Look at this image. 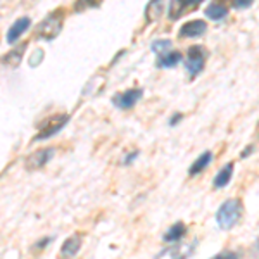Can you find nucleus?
I'll return each instance as SVG.
<instances>
[{
	"label": "nucleus",
	"mask_w": 259,
	"mask_h": 259,
	"mask_svg": "<svg viewBox=\"0 0 259 259\" xmlns=\"http://www.w3.org/2000/svg\"><path fill=\"white\" fill-rule=\"evenodd\" d=\"M254 0H233V7L235 9H247V7L252 6Z\"/></svg>",
	"instance_id": "obj_20"
},
{
	"label": "nucleus",
	"mask_w": 259,
	"mask_h": 259,
	"mask_svg": "<svg viewBox=\"0 0 259 259\" xmlns=\"http://www.w3.org/2000/svg\"><path fill=\"white\" fill-rule=\"evenodd\" d=\"M54 240V237H45V239H41L40 242H36V245H35V249H44L45 245L50 244V242Z\"/></svg>",
	"instance_id": "obj_21"
},
{
	"label": "nucleus",
	"mask_w": 259,
	"mask_h": 259,
	"mask_svg": "<svg viewBox=\"0 0 259 259\" xmlns=\"http://www.w3.org/2000/svg\"><path fill=\"white\" fill-rule=\"evenodd\" d=\"M80 247H81V237L80 235H71L69 239L64 240L61 247V254L64 257H73L80 252Z\"/></svg>",
	"instance_id": "obj_10"
},
{
	"label": "nucleus",
	"mask_w": 259,
	"mask_h": 259,
	"mask_svg": "<svg viewBox=\"0 0 259 259\" xmlns=\"http://www.w3.org/2000/svg\"><path fill=\"white\" fill-rule=\"evenodd\" d=\"M223 257H239V254L232 252V250H227V252H221V254L216 256V259H223Z\"/></svg>",
	"instance_id": "obj_22"
},
{
	"label": "nucleus",
	"mask_w": 259,
	"mask_h": 259,
	"mask_svg": "<svg viewBox=\"0 0 259 259\" xmlns=\"http://www.w3.org/2000/svg\"><path fill=\"white\" fill-rule=\"evenodd\" d=\"M142 95H144V92L140 89H132V90L123 92V94H116L111 100L116 107H119V109H130V107H133L137 102H139L142 99Z\"/></svg>",
	"instance_id": "obj_6"
},
{
	"label": "nucleus",
	"mask_w": 259,
	"mask_h": 259,
	"mask_svg": "<svg viewBox=\"0 0 259 259\" xmlns=\"http://www.w3.org/2000/svg\"><path fill=\"white\" fill-rule=\"evenodd\" d=\"M62 21H64V12L62 9L54 11L47 18L40 23L38 30H36V36L44 40H54L62 30Z\"/></svg>",
	"instance_id": "obj_2"
},
{
	"label": "nucleus",
	"mask_w": 259,
	"mask_h": 259,
	"mask_svg": "<svg viewBox=\"0 0 259 259\" xmlns=\"http://www.w3.org/2000/svg\"><path fill=\"white\" fill-rule=\"evenodd\" d=\"M183 116L182 114H175V116H171V119H169V126H173V124H178L180 123V119H182Z\"/></svg>",
	"instance_id": "obj_24"
},
{
	"label": "nucleus",
	"mask_w": 259,
	"mask_h": 259,
	"mask_svg": "<svg viewBox=\"0 0 259 259\" xmlns=\"http://www.w3.org/2000/svg\"><path fill=\"white\" fill-rule=\"evenodd\" d=\"M185 233H187L185 225L180 223V221H178V223H175L173 227H169V228H168V232L164 233L162 240L168 242V244H171V242L175 244V242H180V240H182V237L185 235Z\"/></svg>",
	"instance_id": "obj_15"
},
{
	"label": "nucleus",
	"mask_w": 259,
	"mask_h": 259,
	"mask_svg": "<svg viewBox=\"0 0 259 259\" xmlns=\"http://www.w3.org/2000/svg\"><path fill=\"white\" fill-rule=\"evenodd\" d=\"M24 49H26V44H23L21 47H16L14 50H11L6 57H4V64L9 66V68H16V66L21 62V57L24 54Z\"/></svg>",
	"instance_id": "obj_16"
},
{
	"label": "nucleus",
	"mask_w": 259,
	"mask_h": 259,
	"mask_svg": "<svg viewBox=\"0 0 259 259\" xmlns=\"http://www.w3.org/2000/svg\"><path fill=\"white\" fill-rule=\"evenodd\" d=\"M250 152H252V145H249V147H247V149H245V152H242V154H240V156H242V157H247V156H249V154H250Z\"/></svg>",
	"instance_id": "obj_25"
},
{
	"label": "nucleus",
	"mask_w": 259,
	"mask_h": 259,
	"mask_svg": "<svg viewBox=\"0 0 259 259\" xmlns=\"http://www.w3.org/2000/svg\"><path fill=\"white\" fill-rule=\"evenodd\" d=\"M100 2H102V0H76V4H74V11L81 12L85 9H94V7L100 6Z\"/></svg>",
	"instance_id": "obj_18"
},
{
	"label": "nucleus",
	"mask_w": 259,
	"mask_h": 259,
	"mask_svg": "<svg viewBox=\"0 0 259 259\" xmlns=\"http://www.w3.org/2000/svg\"><path fill=\"white\" fill-rule=\"evenodd\" d=\"M254 249H256V252L259 254V239L256 240V245H254Z\"/></svg>",
	"instance_id": "obj_26"
},
{
	"label": "nucleus",
	"mask_w": 259,
	"mask_h": 259,
	"mask_svg": "<svg viewBox=\"0 0 259 259\" xmlns=\"http://www.w3.org/2000/svg\"><path fill=\"white\" fill-rule=\"evenodd\" d=\"M68 121H69L68 114H59V116H56V118H50L47 123L40 126V133L35 137V140H45V139L54 137L56 133H59L61 130L68 124Z\"/></svg>",
	"instance_id": "obj_3"
},
{
	"label": "nucleus",
	"mask_w": 259,
	"mask_h": 259,
	"mask_svg": "<svg viewBox=\"0 0 259 259\" xmlns=\"http://www.w3.org/2000/svg\"><path fill=\"white\" fill-rule=\"evenodd\" d=\"M30 24H31L30 18H21V19L16 21V23L9 28V31H7V35H6L7 44H16L19 36L23 35L28 28H30Z\"/></svg>",
	"instance_id": "obj_9"
},
{
	"label": "nucleus",
	"mask_w": 259,
	"mask_h": 259,
	"mask_svg": "<svg viewBox=\"0 0 259 259\" xmlns=\"http://www.w3.org/2000/svg\"><path fill=\"white\" fill-rule=\"evenodd\" d=\"M182 61V54L178 50H168V52L161 54L157 59V68H175L178 62Z\"/></svg>",
	"instance_id": "obj_12"
},
{
	"label": "nucleus",
	"mask_w": 259,
	"mask_h": 259,
	"mask_svg": "<svg viewBox=\"0 0 259 259\" xmlns=\"http://www.w3.org/2000/svg\"><path fill=\"white\" fill-rule=\"evenodd\" d=\"M171 47H173V44H171V40H156L152 41V50L156 54H164L168 52V50H171Z\"/></svg>",
	"instance_id": "obj_19"
},
{
	"label": "nucleus",
	"mask_w": 259,
	"mask_h": 259,
	"mask_svg": "<svg viewBox=\"0 0 259 259\" xmlns=\"http://www.w3.org/2000/svg\"><path fill=\"white\" fill-rule=\"evenodd\" d=\"M204 0H171L169 4V19H180L187 11H192V7H197Z\"/></svg>",
	"instance_id": "obj_7"
},
{
	"label": "nucleus",
	"mask_w": 259,
	"mask_h": 259,
	"mask_svg": "<svg viewBox=\"0 0 259 259\" xmlns=\"http://www.w3.org/2000/svg\"><path fill=\"white\" fill-rule=\"evenodd\" d=\"M232 175H233V164L228 162V164H225L223 168L218 171V175L212 180V187H214V189H223V187H227L230 183V180H232Z\"/></svg>",
	"instance_id": "obj_11"
},
{
	"label": "nucleus",
	"mask_w": 259,
	"mask_h": 259,
	"mask_svg": "<svg viewBox=\"0 0 259 259\" xmlns=\"http://www.w3.org/2000/svg\"><path fill=\"white\" fill-rule=\"evenodd\" d=\"M54 154H56V150H54V147H47V149L36 150L35 154H31V156H28V157H26V161H24V166H26V169H28V171L41 169L45 164H49V162L52 161Z\"/></svg>",
	"instance_id": "obj_5"
},
{
	"label": "nucleus",
	"mask_w": 259,
	"mask_h": 259,
	"mask_svg": "<svg viewBox=\"0 0 259 259\" xmlns=\"http://www.w3.org/2000/svg\"><path fill=\"white\" fill-rule=\"evenodd\" d=\"M185 68H187V71H189V74L192 78H195L200 71L204 69V49L202 47L194 45V47L189 49V52H187Z\"/></svg>",
	"instance_id": "obj_4"
},
{
	"label": "nucleus",
	"mask_w": 259,
	"mask_h": 259,
	"mask_svg": "<svg viewBox=\"0 0 259 259\" xmlns=\"http://www.w3.org/2000/svg\"><path fill=\"white\" fill-rule=\"evenodd\" d=\"M207 30V24L204 23V21H190V23L183 24L182 28H180L178 35L180 38H195V36H200L204 35Z\"/></svg>",
	"instance_id": "obj_8"
},
{
	"label": "nucleus",
	"mask_w": 259,
	"mask_h": 259,
	"mask_svg": "<svg viewBox=\"0 0 259 259\" xmlns=\"http://www.w3.org/2000/svg\"><path fill=\"white\" fill-rule=\"evenodd\" d=\"M139 156V150H135L133 154H128L126 157H124V161H123V164H130V162H133V159Z\"/></svg>",
	"instance_id": "obj_23"
},
{
	"label": "nucleus",
	"mask_w": 259,
	"mask_h": 259,
	"mask_svg": "<svg viewBox=\"0 0 259 259\" xmlns=\"http://www.w3.org/2000/svg\"><path fill=\"white\" fill-rule=\"evenodd\" d=\"M162 16V0H150L145 7V19L147 23H156L159 21V18Z\"/></svg>",
	"instance_id": "obj_14"
},
{
	"label": "nucleus",
	"mask_w": 259,
	"mask_h": 259,
	"mask_svg": "<svg viewBox=\"0 0 259 259\" xmlns=\"http://www.w3.org/2000/svg\"><path fill=\"white\" fill-rule=\"evenodd\" d=\"M227 14H228V9H227V7L218 6V4H211V6L206 9V16H207V18H211V19H214V21L223 19Z\"/></svg>",
	"instance_id": "obj_17"
},
{
	"label": "nucleus",
	"mask_w": 259,
	"mask_h": 259,
	"mask_svg": "<svg viewBox=\"0 0 259 259\" xmlns=\"http://www.w3.org/2000/svg\"><path fill=\"white\" fill-rule=\"evenodd\" d=\"M211 161H212V154L209 152V150H207V152H204V154H200L197 159L194 161V164L190 166L189 175H190V177H195V175L202 173V171L211 164Z\"/></svg>",
	"instance_id": "obj_13"
},
{
	"label": "nucleus",
	"mask_w": 259,
	"mask_h": 259,
	"mask_svg": "<svg viewBox=\"0 0 259 259\" xmlns=\"http://www.w3.org/2000/svg\"><path fill=\"white\" fill-rule=\"evenodd\" d=\"M242 216V204L239 199H230L221 204V207L216 212V223L221 230H232L239 223Z\"/></svg>",
	"instance_id": "obj_1"
}]
</instances>
